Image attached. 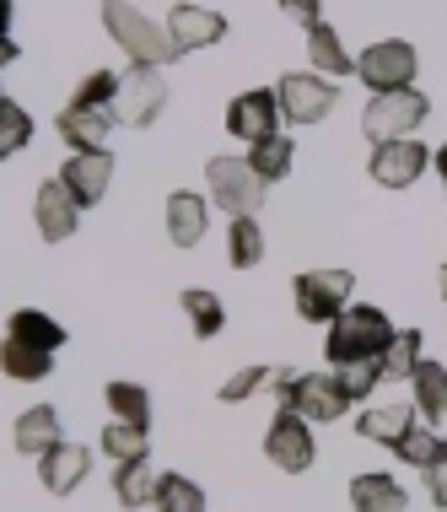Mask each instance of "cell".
I'll return each instance as SVG.
<instances>
[{
  "label": "cell",
  "instance_id": "cell-12",
  "mask_svg": "<svg viewBox=\"0 0 447 512\" xmlns=\"http://www.w3.org/2000/svg\"><path fill=\"white\" fill-rule=\"evenodd\" d=\"M60 184L76 195V205L87 211L108 195V184H114V151H71L60 168Z\"/></svg>",
  "mask_w": 447,
  "mask_h": 512
},
{
  "label": "cell",
  "instance_id": "cell-27",
  "mask_svg": "<svg viewBox=\"0 0 447 512\" xmlns=\"http://www.w3.org/2000/svg\"><path fill=\"white\" fill-rule=\"evenodd\" d=\"M178 302H184V318H189V329L200 340H211L227 329V308H221V297L216 292H205V286H184L178 292Z\"/></svg>",
  "mask_w": 447,
  "mask_h": 512
},
{
  "label": "cell",
  "instance_id": "cell-35",
  "mask_svg": "<svg viewBox=\"0 0 447 512\" xmlns=\"http://www.w3.org/2000/svg\"><path fill=\"white\" fill-rule=\"evenodd\" d=\"M27 141H33V114H27L22 103H6L0 108V162L17 157Z\"/></svg>",
  "mask_w": 447,
  "mask_h": 512
},
{
  "label": "cell",
  "instance_id": "cell-45",
  "mask_svg": "<svg viewBox=\"0 0 447 512\" xmlns=\"http://www.w3.org/2000/svg\"><path fill=\"white\" fill-rule=\"evenodd\" d=\"M6 103H11V98H6V87H0V108H6Z\"/></svg>",
  "mask_w": 447,
  "mask_h": 512
},
{
  "label": "cell",
  "instance_id": "cell-19",
  "mask_svg": "<svg viewBox=\"0 0 447 512\" xmlns=\"http://www.w3.org/2000/svg\"><path fill=\"white\" fill-rule=\"evenodd\" d=\"M54 442H65V437H60V410H54V405H33V410H22V415H17L11 448H17L22 459H44Z\"/></svg>",
  "mask_w": 447,
  "mask_h": 512
},
{
  "label": "cell",
  "instance_id": "cell-37",
  "mask_svg": "<svg viewBox=\"0 0 447 512\" xmlns=\"http://www.w3.org/2000/svg\"><path fill=\"white\" fill-rule=\"evenodd\" d=\"M334 372H340L345 394H351L356 405H361V399H367V394L377 389V383H383V356H377V362H351V367H334Z\"/></svg>",
  "mask_w": 447,
  "mask_h": 512
},
{
  "label": "cell",
  "instance_id": "cell-2",
  "mask_svg": "<svg viewBox=\"0 0 447 512\" xmlns=\"http://www.w3.org/2000/svg\"><path fill=\"white\" fill-rule=\"evenodd\" d=\"M270 394H275V405L297 410L302 421H313V426L340 421V415L356 405V399L345 394L340 372H291V367H270Z\"/></svg>",
  "mask_w": 447,
  "mask_h": 512
},
{
  "label": "cell",
  "instance_id": "cell-4",
  "mask_svg": "<svg viewBox=\"0 0 447 512\" xmlns=\"http://www.w3.org/2000/svg\"><path fill=\"white\" fill-rule=\"evenodd\" d=\"M431 114V98L421 87H404V92H377L367 98L361 108V130H367V141H399V135H415Z\"/></svg>",
  "mask_w": 447,
  "mask_h": 512
},
{
  "label": "cell",
  "instance_id": "cell-38",
  "mask_svg": "<svg viewBox=\"0 0 447 512\" xmlns=\"http://www.w3.org/2000/svg\"><path fill=\"white\" fill-rule=\"evenodd\" d=\"M259 383H270V367H243L221 383V405H243V399L259 394Z\"/></svg>",
  "mask_w": 447,
  "mask_h": 512
},
{
  "label": "cell",
  "instance_id": "cell-9",
  "mask_svg": "<svg viewBox=\"0 0 447 512\" xmlns=\"http://www.w3.org/2000/svg\"><path fill=\"white\" fill-rule=\"evenodd\" d=\"M275 103H281L286 124H318V119H329L334 103H340V87L318 71H286L275 81Z\"/></svg>",
  "mask_w": 447,
  "mask_h": 512
},
{
  "label": "cell",
  "instance_id": "cell-21",
  "mask_svg": "<svg viewBox=\"0 0 447 512\" xmlns=\"http://www.w3.org/2000/svg\"><path fill=\"white\" fill-rule=\"evenodd\" d=\"M351 507L356 512H410V496L394 475H383V469H367V475L351 480Z\"/></svg>",
  "mask_w": 447,
  "mask_h": 512
},
{
  "label": "cell",
  "instance_id": "cell-24",
  "mask_svg": "<svg viewBox=\"0 0 447 512\" xmlns=\"http://www.w3.org/2000/svg\"><path fill=\"white\" fill-rule=\"evenodd\" d=\"M410 426H415V405H367L356 415V432L367 442H383V448H394Z\"/></svg>",
  "mask_w": 447,
  "mask_h": 512
},
{
  "label": "cell",
  "instance_id": "cell-41",
  "mask_svg": "<svg viewBox=\"0 0 447 512\" xmlns=\"http://www.w3.org/2000/svg\"><path fill=\"white\" fill-rule=\"evenodd\" d=\"M22 60V49L11 44V38H0V71H6V65H17Z\"/></svg>",
  "mask_w": 447,
  "mask_h": 512
},
{
  "label": "cell",
  "instance_id": "cell-16",
  "mask_svg": "<svg viewBox=\"0 0 447 512\" xmlns=\"http://www.w3.org/2000/svg\"><path fill=\"white\" fill-rule=\"evenodd\" d=\"M281 130V103H275V92H243V98L227 103V135L237 141H264V135Z\"/></svg>",
  "mask_w": 447,
  "mask_h": 512
},
{
  "label": "cell",
  "instance_id": "cell-20",
  "mask_svg": "<svg viewBox=\"0 0 447 512\" xmlns=\"http://www.w3.org/2000/svg\"><path fill=\"white\" fill-rule=\"evenodd\" d=\"M307 60H313V71L329 76V81L356 76V54L345 49V38L334 33L329 22H313V27H307Z\"/></svg>",
  "mask_w": 447,
  "mask_h": 512
},
{
  "label": "cell",
  "instance_id": "cell-15",
  "mask_svg": "<svg viewBox=\"0 0 447 512\" xmlns=\"http://www.w3.org/2000/svg\"><path fill=\"white\" fill-rule=\"evenodd\" d=\"M114 114L108 108H81V103H65L60 119H54V130H60L65 151H108L114 141Z\"/></svg>",
  "mask_w": 447,
  "mask_h": 512
},
{
  "label": "cell",
  "instance_id": "cell-23",
  "mask_svg": "<svg viewBox=\"0 0 447 512\" xmlns=\"http://www.w3.org/2000/svg\"><path fill=\"white\" fill-rule=\"evenodd\" d=\"M0 372H6L11 383H44L49 372H54V351L6 335V340H0Z\"/></svg>",
  "mask_w": 447,
  "mask_h": 512
},
{
  "label": "cell",
  "instance_id": "cell-22",
  "mask_svg": "<svg viewBox=\"0 0 447 512\" xmlns=\"http://www.w3.org/2000/svg\"><path fill=\"white\" fill-rule=\"evenodd\" d=\"M410 389H415V415L426 426H442L447 421V367L421 356V367L410 372Z\"/></svg>",
  "mask_w": 447,
  "mask_h": 512
},
{
  "label": "cell",
  "instance_id": "cell-28",
  "mask_svg": "<svg viewBox=\"0 0 447 512\" xmlns=\"http://www.w3.org/2000/svg\"><path fill=\"white\" fill-rule=\"evenodd\" d=\"M108 399V421H130V426H151V394L141 389V383H130V378H119V383H108L103 389Z\"/></svg>",
  "mask_w": 447,
  "mask_h": 512
},
{
  "label": "cell",
  "instance_id": "cell-11",
  "mask_svg": "<svg viewBox=\"0 0 447 512\" xmlns=\"http://www.w3.org/2000/svg\"><path fill=\"white\" fill-rule=\"evenodd\" d=\"M431 168V151L421 146V135H399V141H377L367 157V173L377 189H410L415 178Z\"/></svg>",
  "mask_w": 447,
  "mask_h": 512
},
{
  "label": "cell",
  "instance_id": "cell-31",
  "mask_svg": "<svg viewBox=\"0 0 447 512\" xmlns=\"http://www.w3.org/2000/svg\"><path fill=\"white\" fill-rule=\"evenodd\" d=\"M97 448L114 464H130V459H146L151 453V432H141V426H130V421H108L103 437H97Z\"/></svg>",
  "mask_w": 447,
  "mask_h": 512
},
{
  "label": "cell",
  "instance_id": "cell-6",
  "mask_svg": "<svg viewBox=\"0 0 447 512\" xmlns=\"http://www.w3.org/2000/svg\"><path fill=\"white\" fill-rule=\"evenodd\" d=\"M351 292H356V275L351 270H302L297 286H291V302L307 324H334L345 308H351Z\"/></svg>",
  "mask_w": 447,
  "mask_h": 512
},
{
  "label": "cell",
  "instance_id": "cell-39",
  "mask_svg": "<svg viewBox=\"0 0 447 512\" xmlns=\"http://www.w3.org/2000/svg\"><path fill=\"white\" fill-rule=\"evenodd\" d=\"M426 491H431V502H437V507H447V442H442V453L426 469Z\"/></svg>",
  "mask_w": 447,
  "mask_h": 512
},
{
  "label": "cell",
  "instance_id": "cell-44",
  "mask_svg": "<svg viewBox=\"0 0 447 512\" xmlns=\"http://www.w3.org/2000/svg\"><path fill=\"white\" fill-rule=\"evenodd\" d=\"M437 286H442V302H447V265L437 270Z\"/></svg>",
  "mask_w": 447,
  "mask_h": 512
},
{
  "label": "cell",
  "instance_id": "cell-13",
  "mask_svg": "<svg viewBox=\"0 0 447 512\" xmlns=\"http://www.w3.org/2000/svg\"><path fill=\"white\" fill-rule=\"evenodd\" d=\"M167 33H173V44L194 54V49H216L221 38H227V17L211 6H194V0H178L173 11H167Z\"/></svg>",
  "mask_w": 447,
  "mask_h": 512
},
{
  "label": "cell",
  "instance_id": "cell-7",
  "mask_svg": "<svg viewBox=\"0 0 447 512\" xmlns=\"http://www.w3.org/2000/svg\"><path fill=\"white\" fill-rule=\"evenodd\" d=\"M356 76L372 98L377 92H404L421 76V54H415V44H404V38H383L367 54H356Z\"/></svg>",
  "mask_w": 447,
  "mask_h": 512
},
{
  "label": "cell",
  "instance_id": "cell-36",
  "mask_svg": "<svg viewBox=\"0 0 447 512\" xmlns=\"http://www.w3.org/2000/svg\"><path fill=\"white\" fill-rule=\"evenodd\" d=\"M114 98H119V76H114V71H92V76L76 87L71 103H81V108H108V114H114Z\"/></svg>",
  "mask_w": 447,
  "mask_h": 512
},
{
  "label": "cell",
  "instance_id": "cell-3",
  "mask_svg": "<svg viewBox=\"0 0 447 512\" xmlns=\"http://www.w3.org/2000/svg\"><path fill=\"white\" fill-rule=\"evenodd\" d=\"M399 329L388 324V313L383 308H372V302H351L340 318L329 324V335H324V356H329V367H351V362H377V356L394 345Z\"/></svg>",
  "mask_w": 447,
  "mask_h": 512
},
{
  "label": "cell",
  "instance_id": "cell-32",
  "mask_svg": "<svg viewBox=\"0 0 447 512\" xmlns=\"http://www.w3.org/2000/svg\"><path fill=\"white\" fill-rule=\"evenodd\" d=\"M157 512H205V491L194 486L189 475H178V469H162V480H157Z\"/></svg>",
  "mask_w": 447,
  "mask_h": 512
},
{
  "label": "cell",
  "instance_id": "cell-1",
  "mask_svg": "<svg viewBox=\"0 0 447 512\" xmlns=\"http://www.w3.org/2000/svg\"><path fill=\"white\" fill-rule=\"evenodd\" d=\"M97 17H103L108 38L124 49V60H130V65H157V71H167L173 60H184V49H178L173 33H167V22H151L146 11L130 6V0H103Z\"/></svg>",
  "mask_w": 447,
  "mask_h": 512
},
{
  "label": "cell",
  "instance_id": "cell-34",
  "mask_svg": "<svg viewBox=\"0 0 447 512\" xmlns=\"http://www.w3.org/2000/svg\"><path fill=\"white\" fill-rule=\"evenodd\" d=\"M421 329H399L394 345L383 351V378H399V383H410V372L421 367Z\"/></svg>",
  "mask_w": 447,
  "mask_h": 512
},
{
  "label": "cell",
  "instance_id": "cell-29",
  "mask_svg": "<svg viewBox=\"0 0 447 512\" xmlns=\"http://www.w3.org/2000/svg\"><path fill=\"white\" fill-rule=\"evenodd\" d=\"M264 259V232L254 216H232L227 221V265L232 270H254Z\"/></svg>",
  "mask_w": 447,
  "mask_h": 512
},
{
  "label": "cell",
  "instance_id": "cell-14",
  "mask_svg": "<svg viewBox=\"0 0 447 512\" xmlns=\"http://www.w3.org/2000/svg\"><path fill=\"white\" fill-rule=\"evenodd\" d=\"M33 221H38V238H44V243H65V238H76V227H81V205H76V195L60 184V178L38 184Z\"/></svg>",
  "mask_w": 447,
  "mask_h": 512
},
{
  "label": "cell",
  "instance_id": "cell-43",
  "mask_svg": "<svg viewBox=\"0 0 447 512\" xmlns=\"http://www.w3.org/2000/svg\"><path fill=\"white\" fill-rule=\"evenodd\" d=\"M0 38H11V0H0Z\"/></svg>",
  "mask_w": 447,
  "mask_h": 512
},
{
  "label": "cell",
  "instance_id": "cell-40",
  "mask_svg": "<svg viewBox=\"0 0 447 512\" xmlns=\"http://www.w3.org/2000/svg\"><path fill=\"white\" fill-rule=\"evenodd\" d=\"M281 11L291 22H302V27H313V22H324L318 11H324V0H281Z\"/></svg>",
  "mask_w": 447,
  "mask_h": 512
},
{
  "label": "cell",
  "instance_id": "cell-25",
  "mask_svg": "<svg viewBox=\"0 0 447 512\" xmlns=\"http://www.w3.org/2000/svg\"><path fill=\"white\" fill-rule=\"evenodd\" d=\"M157 469H151V459H130V464H114V502L119 507H151L157 502Z\"/></svg>",
  "mask_w": 447,
  "mask_h": 512
},
{
  "label": "cell",
  "instance_id": "cell-18",
  "mask_svg": "<svg viewBox=\"0 0 447 512\" xmlns=\"http://www.w3.org/2000/svg\"><path fill=\"white\" fill-rule=\"evenodd\" d=\"M205 232H211V195H194V189L167 195V238L178 248H200Z\"/></svg>",
  "mask_w": 447,
  "mask_h": 512
},
{
  "label": "cell",
  "instance_id": "cell-42",
  "mask_svg": "<svg viewBox=\"0 0 447 512\" xmlns=\"http://www.w3.org/2000/svg\"><path fill=\"white\" fill-rule=\"evenodd\" d=\"M431 168H437V173H442V184H447V141L431 151Z\"/></svg>",
  "mask_w": 447,
  "mask_h": 512
},
{
  "label": "cell",
  "instance_id": "cell-17",
  "mask_svg": "<svg viewBox=\"0 0 447 512\" xmlns=\"http://www.w3.org/2000/svg\"><path fill=\"white\" fill-rule=\"evenodd\" d=\"M38 475H44V491L71 496L81 480L92 475V448L87 442H54L44 459H38Z\"/></svg>",
  "mask_w": 447,
  "mask_h": 512
},
{
  "label": "cell",
  "instance_id": "cell-26",
  "mask_svg": "<svg viewBox=\"0 0 447 512\" xmlns=\"http://www.w3.org/2000/svg\"><path fill=\"white\" fill-rule=\"evenodd\" d=\"M291 162H297V146H291V135H281V130L248 146V168H254L264 184H281V178L291 173Z\"/></svg>",
  "mask_w": 447,
  "mask_h": 512
},
{
  "label": "cell",
  "instance_id": "cell-33",
  "mask_svg": "<svg viewBox=\"0 0 447 512\" xmlns=\"http://www.w3.org/2000/svg\"><path fill=\"white\" fill-rule=\"evenodd\" d=\"M442 442H447V437H437L431 426H421V421H415L410 432H404V437L394 442V459H399V464H415V469L426 475V469H431V459L442 453Z\"/></svg>",
  "mask_w": 447,
  "mask_h": 512
},
{
  "label": "cell",
  "instance_id": "cell-5",
  "mask_svg": "<svg viewBox=\"0 0 447 512\" xmlns=\"http://www.w3.org/2000/svg\"><path fill=\"white\" fill-rule=\"evenodd\" d=\"M205 189H211V200L227 216H259L264 189H270V184L248 168V157H211V162H205Z\"/></svg>",
  "mask_w": 447,
  "mask_h": 512
},
{
  "label": "cell",
  "instance_id": "cell-8",
  "mask_svg": "<svg viewBox=\"0 0 447 512\" xmlns=\"http://www.w3.org/2000/svg\"><path fill=\"white\" fill-rule=\"evenodd\" d=\"M264 459L275 469H286V475H307L318 459V442H313V421H302L297 410L275 405L270 426H264Z\"/></svg>",
  "mask_w": 447,
  "mask_h": 512
},
{
  "label": "cell",
  "instance_id": "cell-30",
  "mask_svg": "<svg viewBox=\"0 0 447 512\" xmlns=\"http://www.w3.org/2000/svg\"><path fill=\"white\" fill-rule=\"evenodd\" d=\"M6 335L11 340H27V345H44V351H60L65 345V329L54 324L49 313H38V308H17L6 318Z\"/></svg>",
  "mask_w": 447,
  "mask_h": 512
},
{
  "label": "cell",
  "instance_id": "cell-10",
  "mask_svg": "<svg viewBox=\"0 0 447 512\" xmlns=\"http://www.w3.org/2000/svg\"><path fill=\"white\" fill-rule=\"evenodd\" d=\"M167 108V81L157 65H130L119 76V98H114V119L130 124V130H146L157 124V114Z\"/></svg>",
  "mask_w": 447,
  "mask_h": 512
}]
</instances>
